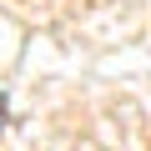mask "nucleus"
I'll list each match as a JSON object with an SVG mask.
<instances>
[{
    "label": "nucleus",
    "instance_id": "1",
    "mask_svg": "<svg viewBox=\"0 0 151 151\" xmlns=\"http://www.w3.org/2000/svg\"><path fill=\"white\" fill-rule=\"evenodd\" d=\"M5 121H10V106H5V96H0V131H5Z\"/></svg>",
    "mask_w": 151,
    "mask_h": 151
}]
</instances>
